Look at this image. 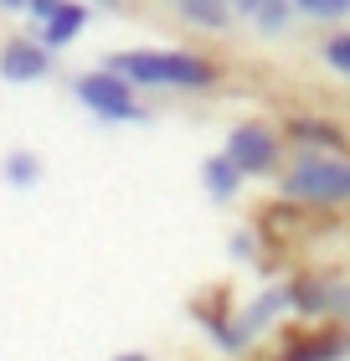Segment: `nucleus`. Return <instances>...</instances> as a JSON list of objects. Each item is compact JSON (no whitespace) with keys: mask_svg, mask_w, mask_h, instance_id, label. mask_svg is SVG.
<instances>
[{"mask_svg":"<svg viewBox=\"0 0 350 361\" xmlns=\"http://www.w3.org/2000/svg\"><path fill=\"white\" fill-rule=\"evenodd\" d=\"M104 68L124 73L135 88H211L216 83V62L201 52H170V47H135V52H113Z\"/></svg>","mask_w":350,"mask_h":361,"instance_id":"obj_1","label":"nucleus"},{"mask_svg":"<svg viewBox=\"0 0 350 361\" xmlns=\"http://www.w3.org/2000/svg\"><path fill=\"white\" fill-rule=\"evenodd\" d=\"M283 196L304 207H350V160L299 150L294 171L283 176Z\"/></svg>","mask_w":350,"mask_h":361,"instance_id":"obj_2","label":"nucleus"},{"mask_svg":"<svg viewBox=\"0 0 350 361\" xmlns=\"http://www.w3.org/2000/svg\"><path fill=\"white\" fill-rule=\"evenodd\" d=\"M77 98L88 104L98 119H113V124H139L144 119V109H139V98H135V83H129L124 73H82L77 78Z\"/></svg>","mask_w":350,"mask_h":361,"instance_id":"obj_3","label":"nucleus"},{"mask_svg":"<svg viewBox=\"0 0 350 361\" xmlns=\"http://www.w3.org/2000/svg\"><path fill=\"white\" fill-rule=\"evenodd\" d=\"M227 155L237 160L242 176H268V171L278 166V135H273L268 124H253V119H247V124H237V129L227 135Z\"/></svg>","mask_w":350,"mask_h":361,"instance_id":"obj_4","label":"nucleus"},{"mask_svg":"<svg viewBox=\"0 0 350 361\" xmlns=\"http://www.w3.org/2000/svg\"><path fill=\"white\" fill-rule=\"evenodd\" d=\"M52 47H46L42 37L37 42H26V37H15V42H6V52H0V73L11 78V83H37V78H46L52 73Z\"/></svg>","mask_w":350,"mask_h":361,"instance_id":"obj_5","label":"nucleus"},{"mask_svg":"<svg viewBox=\"0 0 350 361\" xmlns=\"http://www.w3.org/2000/svg\"><path fill=\"white\" fill-rule=\"evenodd\" d=\"M82 26H88V6H82V0H62V6H57L52 16H46V21H42V31H37V37H42V42L57 52V47H68Z\"/></svg>","mask_w":350,"mask_h":361,"instance_id":"obj_6","label":"nucleus"},{"mask_svg":"<svg viewBox=\"0 0 350 361\" xmlns=\"http://www.w3.org/2000/svg\"><path fill=\"white\" fill-rule=\"evenodd\" d=\"M201 180H206V196H211V202H232V196L242 191V180H247V176L237 171V160L222 150V155H211L206 166H201Z\"/></svg>","mask_w":350,"mask_h":361,"instance_id":"obj_7","label":"nucleus"},{"mask_svg":"<svg viewBox=\"0 0 350 361\" xmlns=\"http://www.w3.org/2000/svg\"><path fill=\"white\" fill-rule=\"evenodd\" d=\"M289 289H294L299 315H325L335 305V284H320V279H289Z\"/></svg>","mask_w":350,"mask_h":361,"instance_id":"obj_8","label":"nucleus"},{"mask_svg":"<svg viewBox=\"0 0 350 361\" xmlns=\"http://www.w3.org/2000/svg\"><path fill=\"white\" fill-rule=\"evenodd\" d=\"M180 16L196 26H206V31H222L232 21V11H227V0H180Z\"/></svg>","mask_w":350,"mask_h":361,"instance_id":"obj_9","label":"nucleus"},{"mask_svg":"<svg viewBox=\"0 0 350 361\" xmlns=\"http://www.w3.org/2000/svg\"><path fill=\"white\" fill-rule=\"evenodd\" d=\"M289 135H299V140H309V145H325V150H340V129L335 124H325V119H294L289 124Z\"/></svg>","mask_w":350,"mask_h":361,"instance_id":"obj_10","label":"nucleus"},{"mask_svg":"<svg viewBox=\"0 0 350 361\" xmlns=\"http://www.w3.org/2000/svg\"><path fill=\"white\" fill-rule=\"evenodd\" d=\"M289 11H294V0H263V6L253 11V21L268 31V37H278V31L289 26Z\"/></svg>","mask_w":350,"mask_h":361,"instance_id":"obj_11","label":"nucleus"},{"mask_svg":"<svg viewBox=\"0 0 350 361\" xmlns=\"http://www.w3.org/2000/svg\"><path fill=\"white\" fill-rule=\"evenodd\" d=\"M6 180H11V186H37V180H42V166H37L31 155H11V160H6Z\"/></svg>","mask_w":350,"mask_h":361,"instance_id":"obj_12","label":"nucleus"},{"mask_svg":"<svg viewBox=\"0 0 350 361\" xmlns=\"http://www.w3.org/2000/svg\"><path fill=\"white\" fill-rule=\"evenodd\" d=\"M325 62H330L340 78H350V31H335V37L325 42Z\"/></svg>","mask_w":350,"mask_h":361,"instance_id":"obj_13","label":"nucleus"},{"mask_svg":"<svg viewBox=\"0 0 350 361\" xmlns=\"http://www.w3.org/2000/svg\"><path fill=\"white\" fill-rule=\"evenodd\" d=\"M304 16H320V21H340V16H350V0H294Z\"/></svg>","mask_w":350,"mask_h":361,"instance_id":"obj_14","label":"nucleus"},{"mask_svg":"<svg viewBox=\"0 0 350 361\" xmlns=\"http://www.w3.org/2000/svg\"><path fill=\"white\" fill-rule=\"evenodd\" d=\"M330 315L350 320V284H335V305H330Z\"/></svg>","mask_w":350,"mask_h":361,"instance_id":"obj_15","label":"nucleus"},{"mask_svg":"<svg viewBox=\"0 0 350 361\" xmlns=\"http://www.w3.org/2000/svg\"><path fill=\"white\" fill-rule=\"evenodd\" d=\"M62 6V0H26V11H31V21H46V16H52Z\"/></svg>","mask_w":350,"mask_h":361,"instance_id":"obj_16","label":"nucleus"},{"mask_svg":"<svg viewBox=\"0 0 350 361\" xmlns=\"http://www.w3.org/2000/svg\"><path fill=\"white\" fill-rule=\"evenodd\" d=\"M232 258H242V264L253 258V233H237V238H232Z\"/></svg>","mask_w":350,"mask_h":361,"instance_id":"obj_17","label":"nucleus"},{"mask_svg":"<svg viewBox=\"0 0 350 361\" xmlns=\"http://www.w3.org/2000/svg\"><path fill=\"white\" fill-rule=\"evenodd\" d=\"M258 6H263V0H237V11H242V16H253Z\"/></svg>","mask_w":350,"mask_h":361,"instance_id":"obj_18","label":"nucleus"},{"mask_svg":"<svg viewBox=\"0 0 350 361\" xmlns=\"http://www.w3.org/2000/svg\"><path fill=\"white\" fill-rule=\"evenodd\" d=\"M0 11H26V0H0Z\"/></svg>","mask_w":350,"mask_h":361,"instance_id":"obj_19","label":"nucleus"},{"mask_svg":"<svg viewBox=\"0 0 350 361\" xmlns=\"http://www.w3.org/2000/svg\"><path fill=\"white\" fill-rule=\"evenodd\" d=\"M93 6H104V11H113V6H119V0H93Z\"/></svg>","mask_w":350,"mask_h":361,"instance_id":"obj_20","label":"nucleus"}]
</instances>
